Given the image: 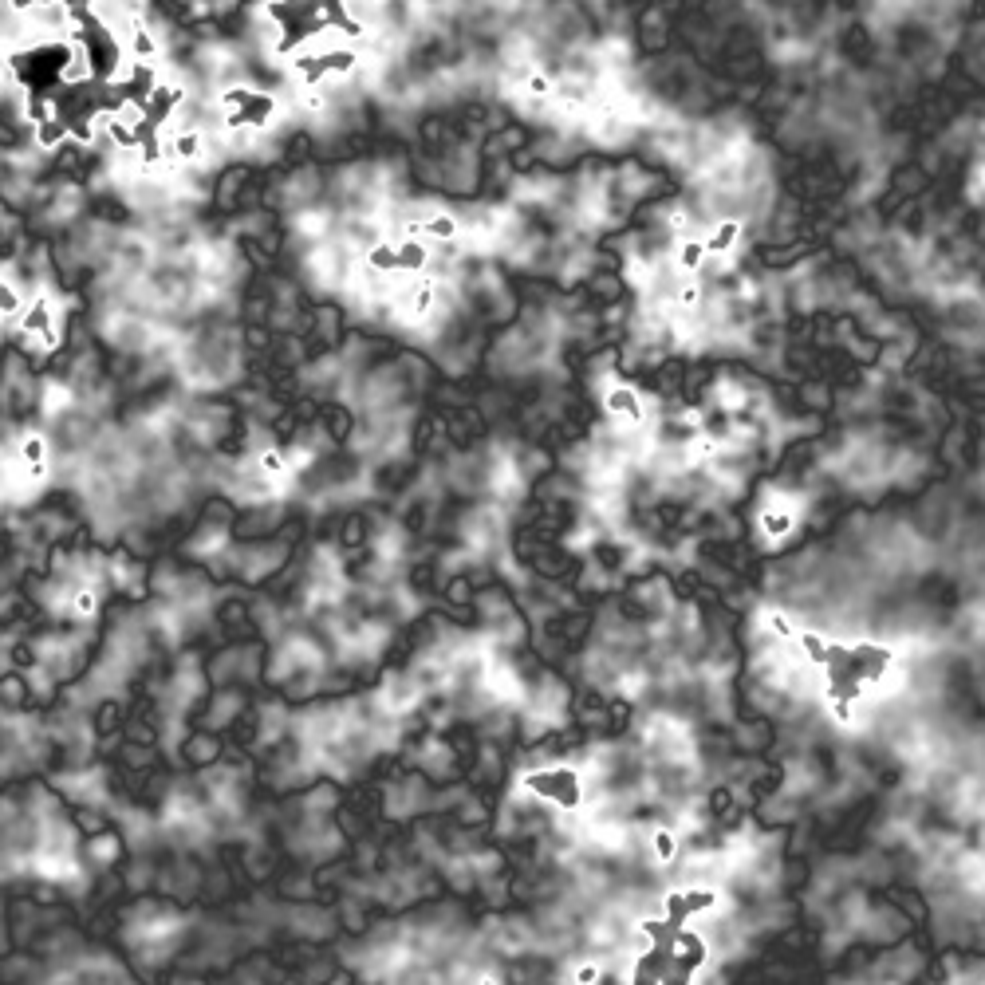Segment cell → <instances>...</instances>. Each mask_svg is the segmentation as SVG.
Returning a JSON list of instances; mask_svg holds the SVG:
<instances>
[{"mask_svg": "<svg viewBox=\"0 0 985 985\" xmlns=\"http://www.w3.org/2000/svg\"><path fill=\"white\" fill-rule=\"evenodd\" d=\"M714 907V891H674L658 919L639 922L647 950L635 958L631 985H690L706 966L710 946L690 926L694 915Z\"/></svg>", "mask_w": 985, "mask_h": 985, "instance_id": "1", "label": "cell"}, {"mask_svg": "<svg viewBox=\"0 0 985 985\" xmlns=\"http://www.w3.org/2000/svg\"><path fill=\"white\" fill-rule=\"evenodd\" d=\"M800 651L812 658L816 666H824L828 674V702H832V714L840 722H852V702L863 698V686L879 682L887 674V666L895 662V655L879 643H855V647H840V643H824L820 635H796Z\"/></svg>", "mask_w": 985, "mask_h": 985, "instance_id": "2", "label": "cell"}, {"mask_svg": "<svg viewBox=\"0 0 985 985\" xmlns=\"http://www.w3.org/2000/svg\"><path fill=\"white\" fill-rule=\"evenodd\" d=\"M525 785L532 792H540V796H552L556 804H564V808H576L580 804V773L576 769H548V773H528Z\"/></svg>", "mask_w": 985, "mask_h": 985, "instance_id": "3", "label": "cell"}]
</instances>
